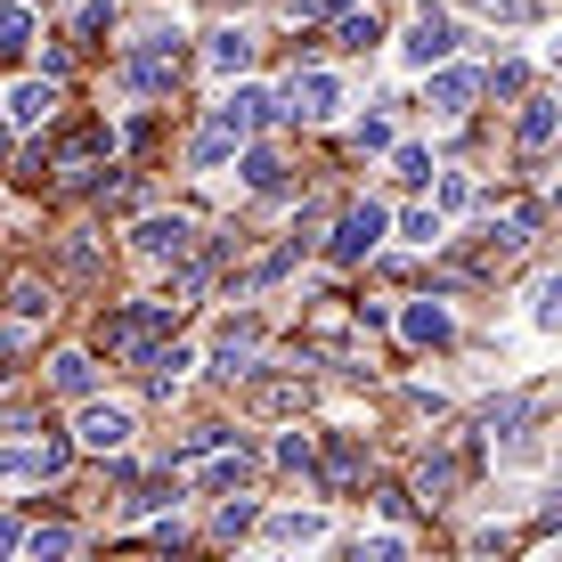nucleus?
Masks as SVG:
<instances>
[{
  "label": "nucleus",
  "mask_w": 562,
  "mask_h": 562,
  "mask_svg": "<svg viewBox=\"0 0 562 562\" xmlns=\"http://www.w3.org/2000/svg\"><path fill=\"white\" fill-rule=\"evenodd\" d=\"M74 464L66 440H42V449H0V481H57Z\"/></svg>",
  "instance_id": "1a4fd4ad"
},
{
  "label": "nucleus",
  "mask_w": 562,
  "mask_h": 562,
  "mask_svg": "<svg viewBox=\"0 0 562 562\" xmlns=\"http://www.w3.org/2000/svg\"><path fill=\"white\" fill-rule=\"evenodd\" d=\"M351 562H408V547L392 530H375V538H351Z\"/></svg>",
  "instance_id": "cd10ccee"
},
{
  "label": "nucleus",
  "mask_w": 562,
  "mask_h": 562,
  "mask_svg": "<svg viewBox=\"0 0 562 562\" xmlns=\"http://www.w3.org/2000/svg\"><path fill=\"white\" fill-rule=\"evenodd\" d=\"M9 139H16V131H9V114H0V164H9Z\"/></svg>",
  "instance_id": "c9c22d12"
},
{
  "label": "nucleus",
  "mask_w": 562,
  "mask_h": 562,
  "mask_svg": "<svg viewBox=\"0 0 562 562\" xmlns=\"http://www.w3.org/2000/svg\"><path fill=\"white\" fill-rule=\"evenodd\" d=\"M335 42H342V49H367V42H383L375 9H359V0H351V9H335Z\"/></svg>",
  "instance_id": "aec40b11"
},
{
  "label": "nucleus",
  "mask_w": 562,
  "mask_h": 562,
  "mask_svg": "<svg viewBox=\"0 0 562 562\" xmlns=\"http://www.w3.org/2000/svg\"><path fill=\"white\" fill-rule=\"evenodd\" d=\"M392 139H400L392 114H367V123H359V155H392Z\"/></svg>",
  "instance_id": "c85d7f7f"
},
{
  "label": "nucleus",
  "mask_w": 562,
  "mask_h": 562,
  "mask_svg": "<svg viewBox=\"0 0 562 562\" xmlns=\"http://www.w3.org/2000/svg\"><path fill=\"white\" fill-rule=\"evenodd\" d=\"M278 464H285V473H318V457H310V440H278Z\"/></svg>",
  "instance_id": "72a5a7b5"
},
{
  "label": "nucleus",
  "mask_w": 562,
  "mask_h": 562,
  "mask_svg": "<svg viewBox=\"0 0 562 562\" xmlns=\"http://www.w3.org/2000/svg\"><path fill=\"white\" fill-rule=\"evenodd\" d=\"M359 464H367V457H359V440H351V432H326V481H351Z\"/></svg>",
  "instance_id": "393cba45"
},
{
  "label": "nucleus",
  "mask_w": 562,
  "mask_h": 562,
  "mask_svg": "<svg viewBox=\"0 0 562 562\" xmlns=\"http://www.w3.org/2000/svg\"><path fill=\"white\" fill-rule=\"evenodd\" d=\"M66 554H74V530H66V521H49V530L25 538V562H66Z\"/></svg>",
  "instance_id": "5701e85b"
},
{
  "label": "nucleus",
  "mask_w": 562,
  "mask_h": 562,
  "mask_svg": "<svg viewBox=\"0 0 562 562\" xmlns=\"http://www.w3.org/2000/svg\"><path fill=\"white\" fill-rule=\"evenodd\" d=\"M440 228H449V221H440L432 204H408V212H400V237H408V245H440Z\"/></svg>",
  "instance_id": "a878e982"
},
{
  "label": "nucleus",
  "mask_w": 562,
  "mask_h": 562,
  "mask_svg": "<svg viewBox=\"0 0 562 562\" xmlns=\"http://www.w3.org/2000/svg\"><path fill=\"white\" fill-rule=\"evenodd\" d=\"M254 359H261V318H228L221 335H212V375H254Z\"/></svg>",
  "instance_id": "0eeeda50"
},
{
  "label": "nucleus",
  "mask_w": 562,
  "mask_h": 562,
  "mask_svg": "<svg viewBox=\"0 0 562 562\" xmlns=\"http://www.w3.org/2000/svg\"><path fill=\"white\" fill-rule=\"evenodd\" d=\"M49 383L66 400H90V392H99V359H90V351H57L49 359Z\"/></svg>",
  "instance_id": "dca6fc26"
},
{
  "label": "nucleus",
  "mask_w": 562,
  "mask_h": 562,
  "mask_svg": "<svg viewBox=\"0 0 562 562\" xmlns=\"http://www.w3.org/2000/svg\"><path fill=\"white\" fill-rule=\"evenodd\" d=\"M0 114H9V131H33V123H49L57 114V82H9V99H0Z\"/></svg>",
  "instance_id": "9d476101"
},
{
  "label": "nucleus",
  "mask_w": 562,
  "mask_h": 562,
  "mask_svg": "<svg viewBox=\"0 0 562 562\" xmlns=\"http://www.w3.org/2000/svg\"><path fill=\"white\" fill-rule=\"evenodd\" d=\"M530 326H538V335H554V326H562V278H554V269L530 285Z\"/></svg>",
  "instance_id": "412c9836"
},
{
  "label": "nucleus",
  "mask_w": 562,
  "mask_h": 562,
  "mask_svg": "<svg viewBox=\"0 0 562 562\" xmlns=\"http://www.w3.org/2000/svg\"><path fill=\"white\" fill-rule=\"evenodd\" d=\"M261 123H278V99H269V90H254V82H237L221 106L204 114V131L188 139V164H196V171H221L237 147H254Z\"/></svg>",
  "instance_id": "f257e3e1"
},
{
  "label": "nucleus",
  "mask_w": 562,
  "mask_h": 562,
  "mask_svg": "<svg viewBox=\"0 0 562 562\" xmlns=\"http://www.w3.org/2000/svg\"><path fill=\"white\" fill-rule=\"evenodd\" d=\"M554 123H562V106H554V99H521V123H514L521 155H547V147H554Z\"/></svg>",
  "instance_id": "2eb2a0df"
},
{
  "label": "nucleus",
  "mask_w": 562,
  "mask_h": 562,
  "mask_svg": "<svg viewBox=\"0 0 562 562\" xmlns=\"http://www.w3.org/2000/svg\"><path fill=\"white\" fill-rule=\"evenodd\" d=\"M335 106H342V82L326 66H302L294 82H285V106L278 114H302V123H335Z\"/></svg>",
  "instance_id": "423d86ee"
},
{
  "label": "nucleus",
  "mask_w": 562,
  "mask_h": 562,
  "mask_svg": "<svg viewBox=\"0 0 562 562\" xmlns=\"http://www.w3.org/2000/svg\"><path fill=\"white\" fill-rule=\"evenodd\" d=\"M74 440H82L90 457H114V449H131V408H82Z\"/></svg>",
  "instance_id": "9b49d317"
},
{
  "label": "nucleus",
  "mask_w": 562,
  "mask_h": 562,
  "mask_svg": "<svg viewBox=\"0 0 562 562\" xmlns=\"http://www.w3.org/2000/svg\"><path fill=\"white\" fill-rule=\"evenodd\" d=\"M25 42H33V9L25 0H0V57H16Z\"/></svg>",
  "instance_id": "4be33fe9"
},
{
  "label": "nucleus",
  "mask_w": 562,
  "mask_h": 562,
  "mask_svg": "<svg viewBox=\"0 0 562 562\" xmlns=\"http://www.w3.org/2000/svg\"><path fill=\"white\" fill-rule=\"evenodd\" d=\"M457 57V16L440 9V0H424V9L408 16V42H400V66L408 74H432V66H449Z\"/></svg>",
  "instance_id": "20e7f679"
},
{
  "label": "nucleus",
  "mask_w": 562,
  "mask_h": 562,
  "mask_svg": "<svg viewBox=\"0 0 562 562\" xmlns=\"http://www.w3.org/2000/svg\"><path fill=\"white\" fill-rule=\"evenodd\" d=\"M269 538H278V547H318V538H326V514H318V506H302V514H269Z\"/></svg>",
  "instance_id": "a211bd4d"
},
{
  "label": "nucleus",
  "mask_w": 562,
  "mask_h": 562,
  "mask_svg": "<svg viewBox=\"0 0 562 562\" xmlns=\"http://www.w3.org/2000/svg\"><path fill=\"white\" fill-rule=\"evenodd\" d=\"M457 490H464V464L457 457H432V464H424V481H416L424 506H440V497H457Z\"/></svg>",
  "instance_id": "6ab92c4d"
},
{
  "label": "nucleus",
  "mask_w": 562,
  "mask_h": 562,
  "mask_svg": "<svg viewBox=\"0 0 562 562\" xmlns=\"http://www.w3.org/2000/svg\"><path fill=\"white\" fill-rule=\"evenodd\" d=\"M180 66H188V57H180V33H171V25H147L139 42L123 49V90H131V99H171Z\"/></svg>",
  "instance_id": "f03ea898"
},
{
  "label": "nucleus",
  "mask_w": 562,
  "mask_h": 562,
  "mask_svg": "<svg viewBox=\"0 0 562 562\" xmlns=\"http://www.w3.org/2000/svg\"><path fill=\"white\" fill-rule=\"evenodd\" d=\"M424 99H432L440 114H464L481 99V74L473 66H432V74H424Z\"/></svg>",
  "instance_id": "ddd939ff"
},
{
  "label": "nucleus",
  "mask_w": 562,
  "mask_h": 562,
  "mask_svg": "<svg viewBox=\"0 0 562 562\" xmlns=\"http://www.w3.org/2000/svg\"><path fill=\"white\" fill-rule=\"evenodd\" d=\"M106 16H114V0H82V33H99Z\"/></svg>",
  "instance_id": "f704fd0d"
},
{
  "label": "nucleus",
  "mask_w": 562,
  "mask_h": 562,
  "mask_svg": "<svg viewBox=\"0 0 562 562\" xmlns=\"http://www.w3.org/2000/svg\"><path fill=\"white\" fill-rule=\"evenodd\" d=\"M237 171H245V188H254V196H278V188H285L278 147H237Z\"/></svg>",
  "instance_id": "f3484780"
},
{
  "label": "nucleus",
  "mask_w": 562,
  "mask_h": 562,
  "mask_svg": "<svg viewBox=\"0 0 562 562\" xmlns=\"http://www.w3.org/2000/svg\"><path fill=\"white\" fill-rule=\"evenodd\" d=\"M245 473H254V457H245V449H237V457H221V464H204V490H212V497H228V490H245Z\"/></svg>",
  "instance_id": "b1692460"
},
{
  "label": "nucleus",
  "mask_w": 562,
  "mask_h": 562,
  "mask_svg": "<svg viewBox=\"0 0 562 562\" xmlns=\"http://www.w3.org/2000/svg\"><path fill=\"white\" fill-rule=\"evenodd\" d=\"M164 506H171V481H147L139 497H123V514H131V521H139V514H164Z\"/></svg>",
  "instance_id": "7c9ffc66"
},
{
  "label": "nucleus",
  "mask_w": 562,
  "mask_h": 562,
  "mask_svg": "<svg viewBox=\"0 0 562 562\" xmlns=\"http://www.w3.org/2000/svg\"><path fill=\"white\" fill-rule=\"evenodd\" d=\"M383 228H392V212H383V204H351V212L335 221V237H326V261H335V269H359V261L383 245Z\"/></svg>",
  "instance_id": "39448f33"
},
{
  "label": "nucleus",
  "mask_w": 562,
  "mask_h": 562,
  "mask_svg": "<svg viewBox=\"0 0 562 562\" xmlns=\"http://www.w3.org/2000/svg\"><path fill=\"white\" fill-rule=\"evenodd\" d=\"M400 335H408L416 351H449V342H457V318H449L440 302H408V310H400Z\"/></svg>",
  "instance_id": "f8f14e48"
},
{
  "label": "nucleus",
  "mask_w": 562,
  "mask_h": 562,
  "mask_svg": "<svg viewBox=\"0 0 562 562\" xmlns=\"http://www.w3.org/2000/svg\"><path fill=\"white\" fill-rule=\"evenodd\" d=\"M464 204H473V180H464V171H440V221H449V212H464Z\"/></svg>",
  "instance_id": "c756f323"
},
{
  "label": "nucleus",
  "mask_w": 562,
  "mask_h": 562,
  "mask_svg": "<svg viewBox=\"0 0 562 562\" xmlns=\"http://www.w3.org/2000/svg\"><path fill=\"white\" fill-rule=\"evenodd\" d=\"M171 326V302H123V310H106L99 318V351H114V359H131L139 367L147 351H155V335Z\"/></svg>",
  "instance_id": "7ed1b4c3"
},
{
  "label": "nucleus",
  "mask_w": 562,
  "mask_h": 562,
  "mask_svg": "<svg viewBox=\"0 0 562 562\" xmlns=\"http://www.w3.org/2000/svg\"><path fill=\"white\" fill-rule=\"evenodd\" d=\"M25 9H33V0H25Z\"/></svg>",
  "instance_id": "e433bc0d"
},
{
  "label": "nucleus",
  "mask_w": 562,
  "mask_h": 562,
  "mask_svg": "<svg viewBox=\"0 0 562 562\" xmlns=\"http://www.w3.org/2000/svg\"><path fill=\"white\" fill-rule=\"evenodd\" d=\"M464 9H481V16H497V25H521V16H530V0H464Z\"/></svg>",
  "instance_id": "473e14b6"
},
{
  "label": "nucleus",
  "mask_w": 562,
  "mask_h": 562,
  "mask_svg": "<svg viewBox=\"0 0 562 562\" xmlns=\"http://www.w3.org/2000/svg\"><path fill=\"white\" fill-rule=\"evenodd\" d=\"M188 237H196V228H188L180 212H155V221L131 228V254H139V261H180V254H188Z\"/></svg>",
  "instance_id": "6e6552de"
},
{
  "label": "nucleus",
  "mask_w": 562,
  "mask_h": 562,
  "mask_svg": "<svg viewBox=\"0 0 562 562\" xmlns=\"http://www.w3.org/2000/svg\"><path fill=\"white\" fill-rule=\"evenodd\" d=\"M392 171H400L408 188H424V180H432V147H408V139H392Z\"/></svg>",
  "instance_id": "bb28decb"
},
{
  "label": "nucleus",
  "mask_w": 562,
  "mask_h": 562,
  "mask_svg": "<svg viewBox=\"0 0 562 562\" xmlns=\"http://www.w3.org/2000/svg\"><path fill=\"white\" fill-rule=\"evenodd\" d=\"M254 49H261V42H254V33H245V25H228V33H212V49H204V66H212V74H221V82H237V74H245V66H254Z\"/></svg>",
  "instance_id": "4468645a"
},
{
  "label": "nucleus",
  "mask_w": 562,
  "mask_h": 562,
  "mask_svg": "<svg viewBox=\"0 0 562 562\" xmlns=\"http://www.w3.org/2000/svg\"><path fill=\"white\" fill-rule=\"evenodd\" d=\"M33 351V326L16 318V326H0V375H9V359H25Z\"/></svg>",
  "instance_id": "2f4dec72"
}]
</instances>
